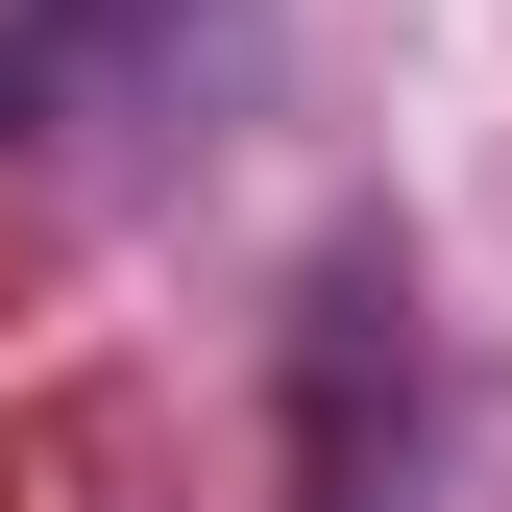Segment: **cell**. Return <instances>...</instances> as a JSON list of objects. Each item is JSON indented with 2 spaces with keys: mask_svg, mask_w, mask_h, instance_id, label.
Here are the masks:
<instances>
[{
  "mask_svg": "<svg viewBox=\"0 0 512 512\" xmlns=\"http://www.w3.org/2000/svg\"><path fill=\"white\" fill-rule=\"evenodd\" d=\"M0 122H25V74H0Z\"/></svg>",
  "mask_w": 512,
  "mask_h": 512,
  "instance_id": "1",
  "label": "cell"
}]
</instances>
